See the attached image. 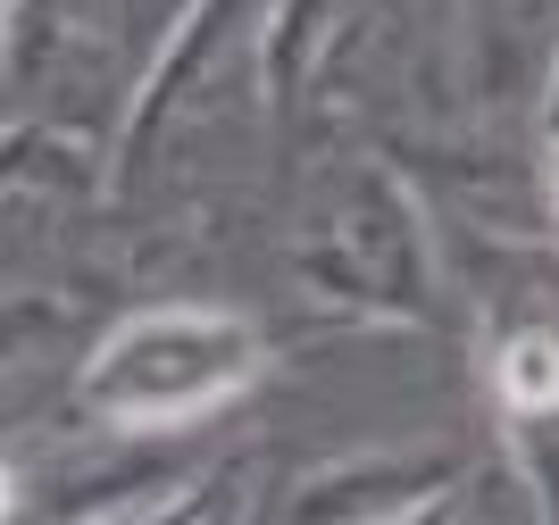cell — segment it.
I'll list each match as a JSON object with an SVG mask.
<instances>
[{
	"mask_svg": "<svg viewBox=\"0 0 559 525\" xmlns=\"http://www.w3.org/2000/svg\"><path fill=\"white\" fill-rule=\"evenodd\" d=\"M501 392L518 409H559V343L551 334H518L501 350Z\"/></svg>",
	"mask_w": 559,
	"mask_h": 525,
	"instance_id": "6da1fadb",
	"label": "cell"
},
{
	"mask_svg": "<svg viewBox=\"0 0 559 525\" xmlns=\"http://www.w3.org/2000/svg\"><path fill=\"white\" fill-rule=\"evenodd\" d=\"M551 201H559V159H551Z\"/></svg>",
	"mask_w": 559,
	"mask_h": 525,
	"instance_id": "7a4b0ae2",
	"label": "cell"
}]
</instances>
